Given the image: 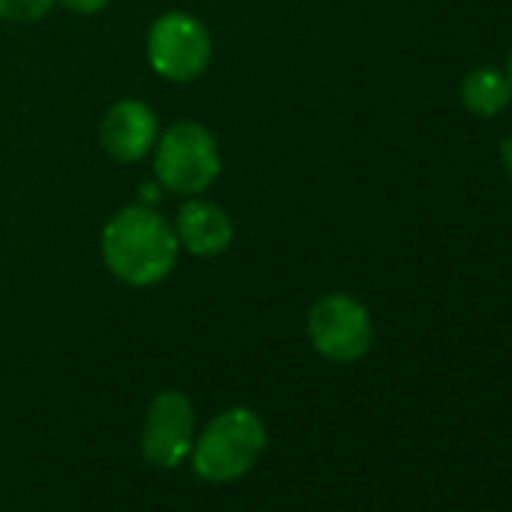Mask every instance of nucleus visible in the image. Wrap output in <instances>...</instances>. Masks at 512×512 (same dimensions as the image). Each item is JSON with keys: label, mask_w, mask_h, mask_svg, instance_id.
Listing matches in <instances>:
<instances>
[{"label": "nucleus", "mask_w": 512, "mask_h": 512, "mask_svg": "<svg viewBox=\"0 0 512 512\" xmlns=\"http://www.w3.org/2000/svg\"><path fill=\"white\" fill-rule=\"evenodd\" d=\"M500 160H503V166H506V172L512 178V133L500 142Z\"/></svg>", "instance_id": "nucleus-12"}, {"label": "nucleus", "mask_w": 512, "mask_h": 512, "mask_svg": "<svg viewBox=\"0 0 512 512\" xmlns=\"http://www.w3.org/2000/svg\"><path fill=\"white\" fill-rule=\"evenodd\" d=\"M506 76H509V82H512V52H509V61H506Z\"/></svg>", "instance_id": "nucleus-13"}, {"label": "nucleus", "mask_w": 512, "mask_h": 512, "mask_svg": "<svg viewBox=\"0 0 512 512\" xmlns=\"http://www.w3.org/2000/svg\"><path fill=\"white\" fill-rule=\"evenodd\" d=\"M175 238L193 256H217L232 244V220L229 214L208 199H187L175 214Z\"/></svg>", "instance_id": "nucleus-8"}, {"label": "nucleus", "mask_w": 512, "mask_h": 512, "mask_svg": "<svg viewBox=\"0 0 512 512\" xmlns=\"http://www.w3.org/2000/svg\"><path fill=\"white\" fill-rule=\"evenodd\" d=\"M148 64L166 82H196L211 64V34L190 13H166L148 31Z\"/></svg>", "instance_id": "nucleus-5"}, {"label": "nucleus", "mask_w": 512, "mask_h": 512, "mask_svg": "<svg viewBox=\"0 0 512 512\" xmlns=\"http://www.w3.org/2000/svg\"><path fill=\"white\" fill-rule=\"evenodd\" d=\"M61 4L73 13H82V16H94L100 10H106L112 0H61Z\"/></svg>", "instance_id": "nucleus-11"}, {"label": "nucleus", "mask_w": 512, "mask_h": 512, "mask_svg": "<svg viewBox=\"0 0 512 512\" xmlns=\"http://www.w3.org/2000/svg\"><path fill=\"white\" fill-rule=\"evenodd\" d=\"M178 238L172 223L151 205H127L115 211L100 235L106 269L127 287H154L166 281L178 263Z\"/></svg>", "instance_id": "nucleus-1"}, {"label": "nucleus", "mask_w": 512, "mask_h": 512, "mask_svg": "<svg viewBox=\"0 0 512 512\" xmlns=\"http://www.w3.org/2000/svg\"><path fill=\"white\" fill-rule=\"evenodd\" d=\"M223 169L217 139L196 121L172 124L154 145V175L178 196H199Z\"/></svg>", "instance_id": "nucleus-3"}, {"label": "nucleus", "mask_w": 512, "mask_h": 512, "mask_svg": "<svg viewBox=\"0 0 512 512\" xmlns=\"http://www.w3.org/2000/svg\"><path fill=\"white\" fill-rule=\"evenodd\" d=\"M269 446V431L260 413L250 407H229L217 413L193 440L190 464L202 482L226 485L253 470Z\"/></svg>", "instance_id": "nucleus-2"}, {"label": "nucleus", "mask_w": 512, "mask_h": 512, "mask_svg": "<svg viewBox=\"0 0 512 512\" xmlns=\"http://www.w3.org/2000/svg\"><path fill=\"white\" fill-rule=\"evenodd\" d=\"M512 100V82L506 73L494 70V67H479L470 70L461 82V103L467 112L479 115V118H491L497 112H503Z\"/></svg>", "instance_id": "nucleus-9"}, {"label": "nucleus", "mask_w": 512, "mask_h": 512, "mask_svg": "<svg viewBox=\"0 0 512 512\" xmlns=\"http://www.w3.org/2000/svg\"><path fill=\"white\" fill-rule=\"evenodd\" d=\"M55 7V0H0L4 22H37Z\"/></svg>", "instance_id": "nucleus-10"}, {"label": "nucleus", "mask_w": 512, "mask_h": 512, "mask_svg": "<svg viewBox=\"0 0 512 512\" xmlns=\"http://www.w3.org/2000/svg\"><path fill=\"white\" fill-rule=\"evenodd\" d=\"M196 440V410L193 401L178 392V389H166L160 392L142 419V455L148 464L163 467V470H175L190 458Z\"/></svg>", "instance_id": "nucleus-6"}, {"label": "nucleus", "mask_w": 512, "mask_h": 512, "mask_svg": "<svg viewBox=\"0 0 512 512\" xmlns=\"http://www.w3.org/2000/svg\"><path fill=\"white\" fill-rule=\"evenodd\" d=\"M308 338L314 350L338 365L359 362L374 341L368 308L347 293H326L308 311Z\"/></svg>", "instance_id": "nucleus-4"}, {"label": "nucleus", "mask_w": 512, "mask_h": 512, "mask_svg": "<svg viewBox=\"0 0 512 512\" xmlns=\"http://www.w3.org/2000/svg\"><path fill=\"white\" fill-rule=\"evenodd\" d=\"M100 145L118 163H136L157 145V115L142 100H118L100 121Z\"/></svg>", "instance_id": "nucleus-7"}]
</instances>
